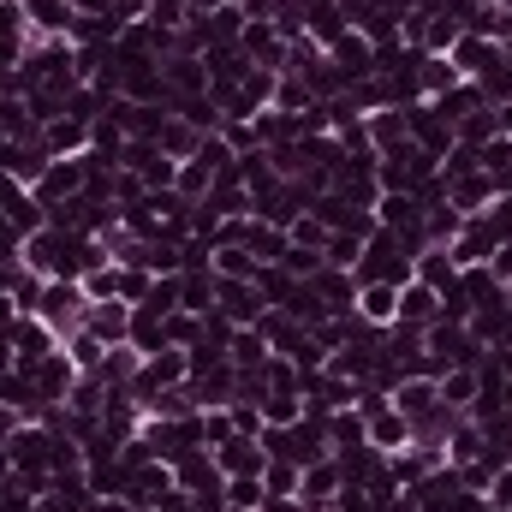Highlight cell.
<instances>
[{
	"label": "cell",
	"mask_w": 512,
	"mask_h": 512,
	"mask_svg": "<svg viewBox=\"0 0 512 512\" xmlns=\"http://www.w3.org/2000/svg\"><path fill=\"white\" fill-rule=\"evenodd\" d=\"M352 274H358V286H364V280H382V286H411V280H417V251H411L399 233L376 227Z\"/></svg>",
	"instance_id": "obj_1"
},
{
	"label": "cell",
	"mask_w": 512,
	"mask_h": 512,
	"mask_svg": "<svg viewBox=\"0 0 512 512\" xmlns=\"http://www.w3.org/2000/svg\"><path fill=\"white\" fill-rule=\"evenodd\" d=\"M36 316L48 322V334L66 346L78 328H84V316H90V298H84V286L78 280H48L42 286V304H36Z\"/></svg>",
	"instance_id": "obj_2"
},
{
	"label": "cell",
	"mask_w": 512,
	"mask_h": 512,
	"mask_svg": "<svg viewBox=\"0 0 512 512\" xmlns=\"http://www.w3.org/2000/svg\"><path fill=\"white\" fill-rule=\"evenodd\" d=\"M30 197H36L42 209H60V203H72V197H84V155L48 161V173L30 185Z\"/></svg>",
	"instance_id": "obj_3"
},
{
	"label": "cell",
	"mask_w": 512,
	"mask_h": 512,
	"mask_svg": "<svg viewBox=\"0 0 512 512\" xmlns=\"http://www.w3.org/2000/svg\"><path fill=\"white\" fill-rule=\"evenodd\" d=\"M173 489H185V495H227V477H221L209 447H191V453L173 459Z\"/></svg>",
	"instance_id": "obj_4"
},
{
	"label": "cell",
	"mask_w": 512,
	"mask_h": 512,
	"mask_svg": "<svg viewBox=\"0 0 512 512\" xmlns=\"http://www.w3.org/2000/svg\"><path fill=\"white\" fill-rule=\"evenodd\" d=\"M24 376H30L36 393H42V405H66V393H72V382H78V364L54 346V352H48V358H36Z\"/></svg>",
	"instance_id": "obj_5"
},
{
	"label": "cell",
	"mask_w": 512,
	"mask_h": 512,
	"mask_svg": "<svg viewBox=\"0 0 512 512\" xmlns=\"http://www.w3.org/2000/svg\"><path fill=\"white\" fill-rule=\"evenodd\" d=\"M6 340H12V364H18V370H30L36 358H48V352L60 346L42 316H12V322H6Z\"/></svg>",
	"instance_id": "obj_6"
},
{
	"label": "cell",
	"mask_w": 512,
	"mask_h": 512,
	"mask_svg": "<svg viewBox=\"0 0 512 512\" xmlns=\"http://www.w3.org/2000/svg\"><path fill=\"white\" fill-rule=\"evenodd\" d=\"M215 310H221V316H227L233 328H256L268 304H262L256 280H221V286H215Z\"/></svg>",
	"instance_id": "obj_7"
},
{
	"label": "cell",
	"mask_w": 512,
	"mask_h": 512,
	"mask_svg": "<svg viewBox=\"0 0 512 512\" xmlns=\"http://www.w3.org/2000/svg\"><path fill=\"white\" fill-rule=\"evenodd\" d=\"M447 60L459 66V78H471V84H477L489 66H501V60H507V48H501V42H489V36H471V30H465V36L447 48Z\"/></svg>",
	"instance_id": "obj_8"
},
{
	"label": "cell",
	"mask_w": 512,
	"mask_h": 512,
	"mask_svg": "<svg viewBox=\"0 0 512 512\" xmlns=\"http://www.w3.org/2000/svg\"><path fill=\"white\" fill-rule=\"evenodd\" d=\"M310 286H316V298H322L334 316H352V310H358V274H352V268L322 262V268L310 274Z\"/></svg>",
	"instance_id": "obj_9"
},
{
	"label": "cell",
	"mask_w": 512,
	"mask_h": 512,
	"mask_svg": "<svg viewBox=\"0 0 512 512\" xmlns=\"http://www.w3.org/2000/svg\"><path fill=\"white\" fill-rule=\"evenodd\" d=\"M411 495H417V512H459L465 483H459V471H453V465H441V471L417 477V483H411Z\"/></svg>",
	"instance_id": "obj_10"
},
{
	"label": "cell",
	"mask_w": 512,
	"mask_h": 512,
	"mask_svg": "<svg viewBox=\"0 0 512 512\" xmlns=\"http://www.w3.org/2000/svg\"><path fill=\"white\" fill-rule=\"evenodd\" d=\"M328 60H334V72H340V84H346V90H352L358 78H370V72H376V48H370L358 30H346V36L328 48Z\"/></svg>",
	"instance_id": "obj_11"
},
{
	"label": "cell",
	"mask_w": 512,
	"mask_h": 512,
	"mask_svg": "<svg viewBox=\"0 0 512 512\" xmlns=\"http://www.w3.org/2000/svg\"><path fill=\"white\" fill-rule=\"evenodd\" d=\"M84 334H96L102 346H126V340H131V304H126V298L90 304V316H84Z\"/></svg>",
	"instance_id": "obj_12"
},
{
	"label": "cell",
	"mask_w": 512,
	"mask_h": 512,
	"mask_svg": "<svg viewBox=\"0 0 512 512\" xmlns=\"http://www.w3.org/2000/svg\"><path fill=\"white\" fill-rule=\"evenodd\" d=\"M346 30H352V18L340 12V0H304V36L316 48H334Z\"/></svg>",
	"instance_id": "obj_13"
},
{
	"label": "cell",
	"mask_w": 512,
	"mask_h": 512,
	"mask_svg": "<svg viewBox=\"0 0 512 512\" xmlns=\"http://www.w3.org/2000/svg\"><path fill=\"white\" fill-rule=\"evenodd\" d=\"M215 465H221V477H262L268 453H262V441H256V435H233V441H221V447H215Z\"/></svg>",
	"instance_id": "obj_14"
},
{
	"label": "cell",
	"mask_w": 512,
	"mask_h": 512,
	"mask_svg": "<svg viewBox=\"0 0 512 512\" xmlns=\"http://www.w3.org/2000/svg\"><path fill=\"white\" fill-rule=\"evenodd\" d=\"M393 411L405 417V423H417V417H429L435 405H441V387L429 382V376H405V382H393Z\"/></svg>",
	"instance_id": "obj_15"
},
{
	"label": "cell",
	"mask_w": 512,
	"mask_h": 512,
	"mask_svg": "<svg viewBox=\"0 0 512 512\" xmlns=\"http://www.w3.org/2000/svg\"><path fill=\"white\" fill-rule=\"evenodd\" d=\"M364 441H370L376 453H399V447H411V423L393 411V399H387L382 411H370V417H364Z\"/></svg>",
	"instance_id": "obj_16"
},
{
	"label": "cell",
	"mask_w": 512,
	"mask_h": 512,
	"mask_svg": "<svg viewBox=\"0 0 512 512\" xmlns=\"http://www.w3.org/2000/svg\"><path fill=\"white\" fill-rule=\"evenodd\" d=\"M447 185V203L459 209V215H483L489 203H495V185H489V173L477 167V173H459V179H441Z\"/></svg>",
	"instance_id": "obj_17"
},
{
	"label": "cell",
	"mask_w": 512,
	"mask_h": 512,
	"mask_svg": "<svg viewBox=\"0 0 512 512\" xmlns=\"http://www.w3.org/2000/svg\"><path fill=\"white\" fill-rule=\"evenodd\" d=\"M215 286H221L215 268H185V274H179V310H191V316H215Z\"/></svg>",
	"instance_id": "obj_18"
},
{
	"label": "cell",
	"mask_w": 512,
	"mask_h": 512,
	"mask_svg": "<svg viewBox=\"0 0 512 512\" xmlns=\"http://www.w3.org/2000/svg\"><path fill=\"white\" fill-rule=\"evenodd\" d=\"M42 149H48L54 161L84 155V149H90V126H84V120H72V114H60V120H48V126H42Z\"/></svg>",
	"instance_id": "obj_19"
},
{
	"label": "cell",
	"mask_w": 512,
	"mask_h": 512,
	"mask_svg": "<svg viewBox=\"0 0 512 512\" xmlns=\"http://www.w3.org/2000/svg\"><path fill=\"white\" fill-rule=\"evenodd\" d=\"M393 322H417V328H429V322H441V292H429L423 280H411V286H399V316Z\"/></svg>",
	"instance_id": "obj_20"
},
{
	"label": "cell",
	"mask_w": 512,
	"mask_h": 512,
	"mask_svg": "<svg viewBox=\"0 0 512 512\" xmlns=\"http://www.w3.org/2000/svg\"><path fill=\"white\" fill-rule=\"evenodd\" d=\"M126 346H137L143 358L167 346V316H161L155 304H131V340H126Z\"/></svg>",
	"instance_id": "obj_21"
},
{
	"label": "cell",
	"mask_w": 512,
	"mask_h": 512,
	"mask_svg": "<svg viewBox=\"0 0 512 512\" xmlns=\"http://www.w3.org/2000/svg\"><path fill=\"white\" fill-rule=\"evenodd\" d=\"M155 149L173 155V161H191V155L203 149V131L191 126V120H179V114H167V126L155 131Z\"/></svg>",
	"instance_id": "obj_22"
},
{
	"label": "cell",
	"mask_w": 512,
	"mask_h": 512,
	"mask_svg": "<svg viewBox=\"0 0 512 512\" xmlns=\"http://www.w3.org/2000/svg\"><path fill=\"white\" fill-rule=\"evenodd\" d=\"M358 316H364V322H376V328H387V322L399 316V286L364 280V286H358Z\"/></svg>",
	"instance_id": "obj_23"
},
{
	"label": "cell",
	"mask_w": 512,
	"mask_h": 512,
	"mask_svg": "<svg viewBox=\"0 0 512 512\" xmlns=\"http://www.w3.org/2000/svg\"><path fill=\"white\" fill-rule=\"evenodd\" d=\"M453 84H465V78H459V66H453L447 54H423V66H417V90L435 102V96H447Z\"/></svg>",
	"instance_id": "obj_24"
},
{
	"label": "cell",
	"mask_w": 512,
	"mask_h": 512,
	"mask_svg": "<svg viewBox=\"0 0 512 512\" xmlns=\"http://www.w3.org/2000/svg\"><path fill=\"white\" fill-rule=\"evenodd\" d=\"M340 495V465H334V453L328 459H316V465H304V483H298V501H334Z\"/></svg>",
	"instance_id": "obj_25"
},
{
	"label": "cell",
	"mask_w": 512,
	"mask_h": 512,
	"mask_svg": "<svg viewBox=\"0 0 512 512\" xmlns=\"http://www.w3.org/2000/svg\"><path fill=\"white\" fill-rule=\"evenodd\" d=\"M239 245H245V251H251L256 262H280L292 239H286L280 227H268V221H256V215H251V221H245V239H239Z\"/></svg>",
	"instance_id": "obj_26"
},
{
	"label": "cell",
	"mask_w": 512,
	"mask_h": 512,
	"mask_svg": "<svg viewBox=\"0 0 512 512\" xmlns=\"http://www.w3.org/2000/svg\"><path fill=\"white\" fill-rule=\"evenodd\" d=\"M364 126H370V143H376V155L387 149H399L411 131H405V108H376V114H364Z\"/></svg>",
	"instance_id": "obj_27"
},
{
	"label": "cell",
	"mask_w": 512,
	"mask_h": 512,
	"mask_svg": "<svg viewBox=\"0 0 512 512\" xmlns=\"http://www.w3.org/2000/svg\"><path fill=\"white\" fill-rule=\"evenodd\" d=\"M417 280H423L429 292H447V286L459 280V262H453V251H441V245H429V251L417 256Z\"/></svg>",
	"instance_id": "obj_28"
},
{
	"label": "cell",
	"mask_w": 512,
	"mask_h": 512,
	"mask_svg": "<svg viewBox=\"0 0 512 512\" xmlns=\"http://www.w3.org/2000/svg\"><path fill=\"white\" fill-rule=\"evenodd\" d=\"M459 227H465V215L453 209V203H435V209H423V245H453L459 239Z\"/></svg>",
	"instance_id": "obj_29"
},
{
	"label": "cell",
	"mask_w": 512,
	"mask_h": 512,
	"mask_svg": "<svg viewBox=\"0 0 512 512\" xmlns=\"http://www.w3.org/2000/svg\"><path fill=\"white\" fill-rule=\"evenodd\" d=\"M274 352H268V340H262V328H239L233 334V346H227V364L233 370H262Z\"/></svg>",
	"instance_id": "obj_30"
},
{
	"label": "cell",
	"mask_w": 512,
	"mask_h": 512,
	"mask_svg": "<svg viewBox=\"0 0 512 512\" xmlns=\"http://www.w3.org/2000/svg\"><path fill=\"white\" fill-rule=\"evenodd\" d=\"M137 364H143V352H137V346H108V358H102V364H96L90 376H102L108 387H131Z\"/></svg>",
	"instance_id": "obj_31"
},
{
	"label": "cell",
	"mask_w": 512,
	"mask_h": 512,
	"mask_svg": "<svg viewBox=\"0 0 512 512\" xmlns=\"http://www.w3.org/2000/svg\"><path fill=\"white\" fill-rule=\"evenodd\" d=\"M304 108H316L310 84H304L298 72H280V84H274V114H304Z\"/></svg>",
	"instance_id": "obj_32"
},
{
	"label": "cell",
	"mask_w": 512,
	"mask_h": 512,
	"mask_svg": "<svg viewBox=\"0 0 512 512\" xmlns=\"http://www.w3.org/2000/svg\"><path fill=\"white\" fill-rule=\"evenodd\" d=\"M292 286H298V280H292L280 262H262V268H256V292H262V304H268V310H280V304L292 298Z\"/></svg>",
	"instance_id": "obj_33"
},
{
	"label": "cell",
	"mask_w": 512,
	"mask_h": 512,
	"mask_svg": "<svg viewBox=\"0 0 512 512\" xmlns=\"http://www.w3.org/2000/svg\"><path fill=\"white\" fill-rule=\"evenodd\" d=\"M441 405H453V411H471V399H477V370H447V376H441Z\"/></svg>",
	"instance_id": "obj_34"
},
{
	"label": "cell",
	"mask_w": 512,
	"mask_h": 512,
	"mask_svg": "<svg viewBox=\"0 0 512 512\" xmlns=\"http://www.w3.org/2000/svg\"><path fill=\"white\" fill-rule=\"evenodd\" d=\"M304 417V393H268L262 399V429H286Z\"/></svg>",
	"instance_id": "obj_35"
},
{
	"label": "cell",
	"mask_w": 512,
	"mask_h": 512,
	"mask_svg": "<svg viewBox=\"0 0 512 512\" xmlns=\"http://www.w3.org/2000/svg\"><path fill=\"white\" fill-rule=\"evenodd\" d=\"M328 441H334V447H364V411H358V405L328 411Z\"/></svg>",
	"instance_id": "obj_36"
},
{
	"label": "cell",
	"mask_w": 512,
	"mask_h": 512,
	"mask_svg": "<svg viewBox=\"0 0 512 512\" xmlns=\"http://www.w3.org/2000/svg\"><path fill=\"white\" fill-rule=\"evenodd\" d=\"M471 459H483V429L465 417V423L447 435V465H471Z\"/></svg>",
	"instance_id": "obj_37"
},
{
	"label": "cell",
	"mask_w": 512,
	"mask_h": 512,
	"mask_svg": "<svg viewBox=\"0 0 512 512\" xmlns=\"http://www.w3.org/2000/svg\"><path fill=\"white\" fill-rule=\"evenodd\" d=\"M143 24H149V30H161V36H173V30H185V24H191V6H185V0H149Z\"/></svg>",
	"instance_id": "obj_38"
},
{
	"label": "cell",
	"mask_w": 512,
	"mask_h": 512,
	"mask_svg": "<svg viewBox=\"0 0 512 512\" xmlns=\"http://www.w3.org/2000/svg\"><path fill=\"white\" fill-rule=\"evenodd\" d=\"M256 268H262V262H256L245 245H221V251H215V274H221V280H256Z\"/></svg>",
	"instance_id": "obj_39"
},
{
	"label": "cell",
	"mask_w": 512,
	"mask_h": 512,
	"mask_svg": "<svg viewBox=\"0 0 512 512\" xmlns=\"http://www.w3.org/2000/svg\"><path fill=\"white\" fill-rule=\"evenodd\" d=\"M364 233H328V245H322V262H334V268H358V256H364Z\"/></svg>",
	"instance_id": "obj_40"
},
{
	"label": "cell",
	"mask_w": 512,
	"mask_h": 512,
	"mask_svg": "<svg viewBox=\"0 0 512 512\" xmlns=\"http://www.w3.org/2000/svg\"><path fill=\"white\" fill-rule=\"evenodd\" d=\"M66 358H72V364H78V376H90V370H96V364H102V358H108V346H102V340H96V334H84V328H78V334H72V340H66Z\"/></svg>",
	"instance_id": "obj_41"
},
{
	"label": "cell",
	"mask_w": 512,
	"mask_h": 512,
	"mask_svg": "<svg viewBox=\"0 0 512 512\" xmlns=\"http://www.w3.org/2000/svg\"><path fill=\"white\" fill-rule=\"evenodd\" d=\"M298 483H304L298 465H286V459H268L262 465V495H298Z\"/></svg>",
	"instance_id": "obj_42"
},
{
	"label": "cell",
	"mask_w": 512,
	"mask_h": 512,
	"mask_svg": "<svg viewBox=\"0 0 512 512\" xmlns=\"http://www.w3.org/2000/svg\"><path fill=\"white\" fill-rule=\"evenodd\" d=\"M477 96H483L489 108H507V102H512V66H507V60H501V66H489V72L477 78Z\"/></svg>",
	"instance_id": "obj_43"
},
{
	"label": "cell",
	"mask_w": 512,
	"mask_h": 512,
	"mask_svg": "<svg viewBox=\"0 0 512 512\" xmlns=\"http://www.w3.org/2000/svg\"><path fill=\"white\" fill-rule=\"evenodd\" d=\"M495 131H501V126H495V108H477L471 120H459V126H453V137H459L465 149H483V143H489Z\"/></svg>",
	"instance_id": "obj_44"
},
{
	"label": "cell",
	"mask_w": 512,
	"mask_h": 512,
	"mask_svg": "<svg viewBox=\"0 0 512 512\" xmlns=\"http://www.w3.org/2000/svg\"><path fill=\"white\" fill-rule=\"evenodd\" d=\"M286 239H292L298 251H322V245H328V227H322V221H316V215L304 209V215H298V221L286 227Z\"/></svg>",
	"instance_id": "obj_45"
},
{
	"label": "cell",
	"mask_w": 512,
	"mask_h": 512,
	"mask_svg": "<svg viewBox=\"0 0 512 512\" xmlns=\"http://www.w3.org/2000/svg\"><path fill=\"white\" fill-rule=\"evenodd\" d=\"M197 340H203V316L173 310V316H167V346H197Z\"/></svg>",
	"instance_id": "obj_46"
},
{
	"label": "cell",
	"mask_w": 512,
	"mask_h": 512,
	"mask_svg": "<svg viewBox=\"0 0 512 512\" xmlns=\"http://www.w3.org/2000/svg\"><path fill=\"white\" fill-rule=\"evenodd\" d=\"M233 435H239V429H233V411H227V405L203 411V447H209V453H215L221 441H233Z\"/></svg>",
	"instance_id": "obj_47"
},
{
	"label": "cell",
	"mask_w": 512,
	"mask_h": 512,
	"mask_svg": "<svg viewBox=\"0 0 512 512\" xmlns=\"http://www.w3.org/2000/svg\"><path fill=\"white\" fill-rule=\"evenodd\" d=\"M227 507H262V477H227Z\"/></svg>",
	"instance_id": "obj_48"
},
{
	"label": "cell",
	"mask_w": 512,
	"mask_h": 512,
	"mask_svg": "<svg viewBox=\"0 0 512 512\" xmlns=\"http://www.w3.org/2000/svg\"><path fill=\"white\" fill-rule=\"evenodd\" d=\"M262 382H268V393H298V370L286 358H268L262 364Z\"/></svg>",
	"instance_id": "obj_49"
},
{
	"label": "cell",
	"mask_w": 512,
	"mask_h": 512,
	"mask_svg": "<svg viewBox=\"0 0 512 512\" xmlns=\"http://www.w3.org/2000/svg\"><path fill=\"white\" fill-rule=\"evenodd\" d=\"M227 411H233V429H239V435H262V405H251V399H233Z\"/></svg>",
	"instance_id": "obj_50"
},
{
	"label": "cell",
	"mask_w": 512,
	"mask_h": 512,
	"mask_svg": "<svg viewBox=\"0 0 512 512\" xmlns=\"http://www.w3.org/2000/svg\"><path fill=\"white\" fill-rule=\"evenodd\" d=\"M149 286H155V274H149V268H126L120 298H126V304H143V298H149Z\"/></svg>",
	"instance_id": "obj_51"
},
{
	"label": "cell",
	"mask_w": 512,
	"mask_h": 512,
	"mask_svg": "<svg viewBox=\"0 0 512 512\" xmlns=\"http://www.w3.org/2000/svg\"><path fill=\"white\" fill-rule=\"evenodd\" d=\"M489 507L512 512V465H501V471H495V483H489Z\"/></svg>",
	"instance_id": "obj_52"
},
{
	"label": "cell",
	"mask_w": 512,
	"mask_h": 512,
	"mask_svg": "<svg viewBox=\"0 0 512 512\" xmlns=\"http://www.w3.org/2000/svg\"><path fill=\"white\" fill-rule=\"evenodd\" d=\"M483 268H489V274H495L501 286H512V239H501V245H495V256H489Z\"/></svg>",
	"instance_id": "obj_53"
},
{
	"label": "cell",
	"mask_w": 512,
	"mask_h": 512,
	"mask_svg": "<svg viewBox=\"0 0 512 512\" xmlns=\"http://www.w3.org/2000/svg\"><path fill=\"white\" fill-rule=\"evenodd\" d=\"M256 512H304V501H298V495H262Z\"/></svg>",
	"instance_id": "obj_54"
},
{
	"label": "cell",
	"mask_w": 512,
	"mask_h": 512,
	"mask_svg": "<svg viewBox=\"0 0 512 512\" xmlns=\"http://www.w3.org/2000/svg\"><path fill=\"white\" fill-rule=\"evenodd\" d=\"M191 12H221V6H239V0H185Z\"/></svg>",
	"instance_id": "obj_55"
},
{
	"label": "cell",
	"mask_w": 512,
	"mask_h": 512,
	"mask_svg": "<svg viewBox=\"0 0 512 512\" xmlns=\"http://www.w3.org/2000/svg\"><path fill=\"white\" fill-rule=\"evenodd\" d=\"M12 477V453H6V441H0V483Z\"/></svg>",
	"instance_id": "obj_56"
},
{
	"label": "cell",
	"mask_w": 512,
	"mask_h": 512,
	"mask_svg": "<svg viewBox=\"0 0 512 512\" xmlns=\"http://www.w3.org/2000/svg\"><path fill=\"white\" fill-rule=\"evenodd\" d=\"M304 512H340V501H304Z\"/></svg>",
	"instance_id": "obj_57"
},
{
	"label": "cell",
	"mask_w": 512,
	"mask_h": 512,
	"mask_svg": "<svg viewBox=\"0 0 512 512\" xmlns=\"http://www.w3.org/2000/svg\"><path fill=\"white\" fill-rule=\"evenodd\" d=\"M483 512H501V507H489V501H483Z\"/></svg>",
	"instance_id": "obj_58"
},
{
	"label": "cell",
	"mask_w": 512,
	"mask_h": 512,
	"mask_svg": "<svg viewBox=\"0 0 512 512\" xmlns=\"http://www.w3.org/2000/svg\"><path fill=\"white\" fill-rule=\"evenodd\" d=\"M221 512H245V507H221Z\"/></svg>",
	"instance_id": "obj_59"
},
{
	"label": "cell",
	"mask_w": 512,
	"mask_h": 512,
	"mask_svg": "<svg viewBox=\"0 0 512 512\" xmlns=\"http://www.w3.org/2000/svg\"><path fill=\"white\" fill-rule=\"evenodd\" d=\"M501 6H507V12H512V0H501Z\"/></svg>",
	"instance_id": "obj_60"
},
{
	"label": "cell",
	"mask_w": 512,
	"mask_h": 512,
	"mask_svg": "<svg viewBox=\"0 0 512 512\" xmlns=\"http://www.w3.org/2000/svg\"><path fill=\"white\" fill-rule=\"evenodd\" d=\"M370 512H376V507H370Z\"/></svg>",
	"instance_id": "obj_61"
}]
</instances>
